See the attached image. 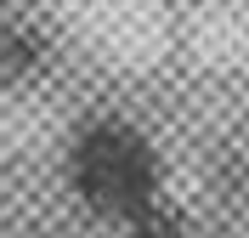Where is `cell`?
<instances>
[{
  "instance_id": "6da1fadb",
  "label": "cell",
  "mask_w": 249,
  "mask_h": 238,
  "mask_svg": "<svg viewBox=\"0 0 249 238\" xmlns=\"http://www.w3.org/2000/svg\"><path fill=\"white\" fill-rule=\"evenodd\" d=\"M68 187L85 210L108 216V221H130L136 210L164 199V165L136 125L96 119L68 147Z\"/></svg>"
},
{
  "instance_id": "7a4b0ae2",
  "label": "cell",
  "mask_w": 249,
  "mask_h": 238,
  "mask_svg": "<svg viewBox=\"0 0 249 238\" xmlns=\"http://www.w3.org/2000/svg\"><path fill=\"white\" fill-rule=\"evenodd\" d=\"M124 238H187V216L170 204V199H153L147 210H136L130 221H119Z\"/></svg>"
}]
</instances>
